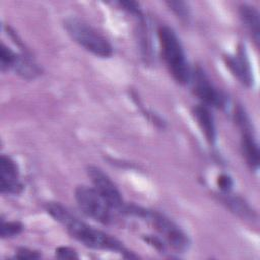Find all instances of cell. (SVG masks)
Segmentation results:
<instances>
[{
	"instance_id": "17",
	"label": "cell",
	"mask_w": 260,
	"mask_h": 260,
	"mask_svg": "<svg viewBox=\"0 0 260 260\" xmlns=\"http://www.w3.org/2000/svg\"><path fill=\"white\" fill-rule=\"evenodd\" d=\"M228 202L231 205V208H232L233 211L237 212L238 214L242 215L245 218L251 216V214H252L251 209L249 208V206L243 200L234 197V198H231Z\"/></svg>"
},
{
	"instance_id": "8",
	"label": "cell",
	"mask_w": 260,
	"mask_h": 260,
	"mask_svg": "<svg viewBox=\"0 0 260 260\" xmlns=\"http://www.w3.org/2000/svg\"><path fill=\"white\" fill-rule=\"evenodd\" d=\"M0 189L2 194L7 195H16L22 190L16 162L10 156L4 154L0 158Z\"/></svg>"
},
{
	"instance_id": "12",
	"label": "cell",
	"mask_w": 260,
	"mask_h": 260,
	"mask_svg": "<svg viewBox=\"0 0 260 260\" xmlns=\"http://www.w3.org/2000/svg\"><path fill=\"white\" fill-rule=\"evenodd\" d=\"M239 13H240V17L243 24L251 34L255 43L258 44L259 34H260V29H259L260 20H259V13L257 9L254 6H251L248 4H242L240 6Z\"/></svg>"
},
{
	"instance_id": "11",
	"label": "cell",
	"mask_w": 260,
	"mask_h": 260,
	"mask_svg": "<svg viewBox=\"0 0 260 260\" xmlns=\"http://www.w3.org/2000/svg\"><path fill=\"white\" fill-rule=\"evenodd\" d=\"M241 149L246 162L251 167V169L257 170L259 166V148L258 144L251 134L249 129L243 130L241 139Z\"/></svg>"
},
{
	"instance_id": "10",
	"label": "cell",
	"mask_w": 260,
	"mask_h": 260,
	"mask_svg": "<svg viewBox=\"0 0 260 260\" xmlns=\"http://www.w3.org/2000/svg\"><path fill=\"white\" fill-rule=\"evenodd\" d=\"M192 114L206 140L210 144H213L216 140V127L208 107L205 105H197L193 108Z\"/></svg>"
},
{
	"instance_id": "3",
	"label": "cell",
	"mask_w": 260,
	"mask_h": 260,
	"mask_svg": "<svg viewBox=\"0 0 260 260\" xmlns=\"http://www.w3.org/2000/svg\"><path fill=\"white\" fill-rule=\"evenodd\" d=\"M127 214H132L143 218L157 231L164 240L175 250L183 252L189 247V239L185 232L172 219L154 210L145 209L137 205L126 204L123 211Z\"/></svg>"
},
{
	"instance_id": "1",
	"label": "cell",
	"mask_w": 260,
	"mask_h": 260,
	"mask_svg": "<svg viewBox=\"0 0 260 260\" xmlns=\"http://www.w3.org/2000/svg\"><path fill=\"white\" fill-rule=\"evenodd\" d=\"M46 210L55 220L60 222L66 229L72 238L83 244L85 247L109 250L123 255L128 254L129 257H131V253L117 238L80 220L62 204L58 202H49L46 205Z\"/></svg>"
},
{
	"instance_id": "20",
	"label": "cell",
	"mask_w": 260,
	"mask_h": 260,
	"mask_svg": "<svg viewBox=\"0 0 260 260\" xmlns=\"http://www.w3.org/2000/svg\"><path fill=\"white\" fill-rule=\"evenodd\" d=\"M217 185H218V187L220 188L221 191L228 192V191H230V189L233 186V181H232L230 176H228L225 174H221L217 178Z\"/></svg>"
},
{
	"instance_id": "13",
	"label": "cell",
	"mask_w": 260,
	"mask_h": 260,
	"mask_svg": "<svg viewBox=\"0 0 260 260\" xmlns=\"http://www.w3.org/2000/svg\"><path fill=\"white\" fill-rule=\"evenodd\" d=\"M13 70L24 79H34L41 73V68L38 64L26 54H18Z\"/></svg>"
},
{
	"instance_id": "16",
	"label": "cell",
	"mask_w": 260,
	"mask_h": 260,
	"mask_svg": "<svg viewBox=\"0 0 260 260\" xmlns=\"http://www.w3.org/2000/svg\"><path fill=\"white\" fill-rule=\"evenodd\" d=\"M168 7L182 20H187L190 17V9L184 1H168L166 2Z\"/></svg>"
},
{
	"instance_id": "2",
	"label": "cell",
	"mask_w": 260,
	"mask_h": 260,
	"mask_svg": "<svg viewBox=\"0 0 260 260\" xmlns=\"http://www.w3.org/2000/svg\"><path fill=\"white\" fill-rule=\"evenodd\" d=\"M158 40L162 59L173 78L180 84L189 83L192 69L176 32L171 27L162 25L158 28Z\"/></svg>"
},
{
	"instance_id": "15",
	"label": "cell",
	"mask_w": 260,
	"mask_h": 260,
	"mask_svg": "<svg viewBox=\"0 0 260 260\" xmlns=\"http://www.w3.org/2000/svg\"><path fill=\"white\" fill-rule=\"evenodd\" d=\"M23 230L22 224L19 221H1V238H12L19 235Z\"/></svg>"
},
{
	"instance_id": "9",
	"label": "cell",
	"mask_w": 260,
	"mask_h": 260,
	"mask_svg": "<svg viewBox=\"0 0 260 260\" xmlns=\"http://www.w3.org/2000/svg\"><path fill=\"white\" fill-rule=\"evenodd\" d=\"M225 64L233 75L246 86H250L253 82L250 62L244 47H239L237 53L233 56L225 57Z\"/></svg>"
},
{
	"instance_id": "19",
	"label": "cell",
	"mask_w": 260,
	"mask_h": 260,
	"mask_svg": "<svg viewBox=\"0 0 260 260\" xmlns=\"http://www.w3.org/2000/svg\"><path fill=\"white\" fill-rule=\"evenodd\" d=\"M56 257L59 259H76L78 258V255L75 250L69 247L61 246L56 249Z\"/></svg>"
},
{
	"instance_id": "5",
	"label": "cell",
	"mask_w": 260,
	"mask_h": 260,
	"mask_svg": "<svg viewBox=\"0 0 260 260\" xmlns=\"http://www.w3.org/2000/svg\"><path fill=\"white\" fill-rule=\"evenodd\" d=\"M74 197L79 209L86 216L103 224H110L113 221L114 209L94 188L78 186L74 191Z\"/></svg>"
},
{
	"instance_id": "4",
	"label": "cell",
	"mask_w": 260,
	"mask_h": 260,
	"mask_svg": "<svg viewBox=\"0 0 260 260\" xmlns=\"http://www.w3.org/2000/svg\"><path fill=\"white\" fill-rule=\"evenodd\" d=\"M64 27L68 36L87 52L101 58L113 55V47L109 41L82 19L68 17L64 21Z\"/></svg>"
},
{
	"instance_id": "6",
	"label": "cell",
	"mask_w": 260,
	"mask_h": 260,
	"mask_svg": "<svg viewBox=\"0 0 260 260\" xmlns=\"http://www.w3.org/2000/svg\"><path fill=\"white\" fill-rule=\"evenodd\" d=\"M190 82L194 94L205 106L223 108L225 105V96L210 81L202 68L196 67L191 72Z\"/></svg>"
},
{
	"instance_id": "14",
	"label": "cell",
	"mask_w": 260,
	"mask_h": 260,
	"mask_svg": "<svg viewBox=\"0 0 260 260\" xmlns=\"http://www.w3.org/2000/svg\"><path fill=\"white\" fill-rule=\"evenodd\" d=\"M18 54L13 52L10 48L5 46L3 43L1 44V52H0V68L2 72H5L9 69H13V66L16 62Z\"/></svg>"
},
{
	"instance_id": "18",
	"label": "cell",
	"mask_w": 260,
	"mask_h": 260,
	"mask_svg": "<svg viewBox=\"0 0 260 260\" xmlns=\"http://www.w3.org/2000/svg\"><path fill=\"white\" fill-rule=\"evenodd\" d=\"M41 257V254L38 251L28 249V248H18L15 253V258L18 259H39Z\"/></svg>"
},
{
	"instance_id": "7",
	"label": "cell",
	"mask_w": 260,
	"mask_h": 260,
	"mask_svg": "<svg viewBox=\"0 0 260 260\" xmlns=\"http://www.w3.org/2000/svg\"><path fill=\"white\" fill-rule=\"evenodd\" d=\"M87 175L90 178L93 188L105 198L110 206L122 212L126 203L123 200L120 190L111 178L95 166H89L87 168Z\"/></svg>"
}]
</instances>
